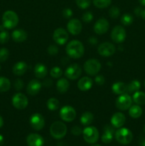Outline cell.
Returning <instances> with one entry per match:
<instances>
[{
	"mask_svg": "<svg viewBox=\"0 0 145 146\" xmlns=\"http://www.w3.org/2000/svg\"><path fill=\"white\" fill-rule=\"evenodd\" d=\"M18 17L16 12L11 10H8L5 11L2 16V25L5 29H11L18 25Z\"/></svg>",
	"mask_w": 145,
	"mask_h": 146,
	"instance_id": "obj_2",
	"label": "cell"
},
{
	"mask_svg": "<svg viewBox=\"0 0 145 146\" xmlns=\"http://www.w3.org/2000/svg\"><path fill=\"white\" fill-rule=\"evenodd\" d=\"M109 15L112 19H117L120 15V10L117 7H112L109 10Z\"/></svg>",
	"mask_w": 145,
	"mask_h": 146,
	"instance_id": "obj_36",
	"label": "cell"
},
{
	"mask_svg": "<svg viewBox=\"0 0 145 146\" xmlns=\"http://www.w3.org/2000/svg\"><path fill=\"white\" fill-rule=\"evenodd\" d=\"M142 11H143V9L140 7H137L134 9V14L136 16V17H141V14H142Z\"/></svg>",
	"mask_w": 145,
	"mask_h": 146,
	"instance_id": "obj_47",
	"label": "cell"
},
{
	"mask_svg": "<svg viewBox=\"0 0 145 146\" xmlns=\"http://www.w3.org/2000/svg\"><path fill=\"white\" fill-rule=\"evenodd\" d=\"M112 91L117 95H121L127 92V85L123 82H116L112 86Z\"/></svg>",
	"mask_w": 145,
	"mask_h": 146,
	"instance_id": "obj_26",
	"label": "cell"
},
{
	"mask_svg": "<svg viewBox=\"0 0 145 146\" xmlns=\"http://www.w3.org/2000/svg\"><path fill=\"white\" fill-rule=\"evenodd\" d=\"M92 80L89 77H82L78 81V88L81 91H89L92 86Z\"/></svg>",
	"mask_w": 145,
	"mask_h": 146,
	"instance_id": "obj_21",
	"label": "cell"
},
{
	"mask_svg": "<svg viewBox=\"0 0 145 146\" xmlns=\"http://www.w3.org/2000/svg\"><path fill=\"white\" fill-rule=\"evenodd\" d=\"M109 27V24L105 18H101L95 22L94 25V31L98 35H102L107 33Z\"/></svg>",
	"mask_w": 145,
	"mask_h": 146,
	"instance_id": "obj_15",
	"label": "cell"
},
{
	"mask_svg": "<svg viewBox=\"0 0 145 146\" xmlns=\"http://www.w3.org/2000/svg\"><path fill=\"white\" fill-rule=\"evenodd\" d=\"M12 104L14 108L18 110L24 109L28 104V100L26 96L21 93H17L13 96Z\"/></svg>",
	"mask_w": 145,
	"mask_h": 146,
	"instance_id": "obj_8",
	"label": "cell"
},
{
	"mask_svg": "<svg viewBox=\"0 0 145 146\" xmlns=\"http://www.w3.org/2000/svg\"><path fill=\"white\" fill-rule=\"evenodd\" d=\"M50 74H51V77H53V78H59L62 76L63 71L60 67L55 66L51 68V71H50Z\"/></svg>",
	"mask_w": 145,
	"mask_h": 146,
	"instance_id": "obj_35",
	"label": "cell"
},
{
	"mask_svg": "<svg viewBox=\"0 0 145 146\" xmlns=\"http://www.w3.org/2000/svg\"><path fill=\"white\" fill-rule=\"evenodd\" d=\"M47 52L49 55L51 56H55L58 53V48L57 46L52 44V45H50L47 48Z\"/></svg>",
	"mask_w": 145,
	"mask_h": 146,
	"instance_id": "obj_41",
	"label": "cell"
},
{
	"mask_svg": "<svg viewBox=\"0 0 145 146\" xmlns=\"http://www.w3.org/2000/svg\"><path fill=\"white\" fill-rule=\"evenodd\" d=\"M77 6L82 9H85L90 6V0H75Z\"/></svg>",
	"mask_w": 145,
	"mask_h": 146,
	"instance_id": "obj_38",
	"label": "cell"
},
{
	"mask_svg": "<svg viewBox=\"0 0 145 146\" xmlns=\"http://www.w3.org/2000/svg\"><path fill=\"white\" fill-rule=\"evenodd\" d=\"M70 87L69 81L66 78H60L56 84L57 90L61 94H65L68 91Z\"/></svg>",
	"mask_w": 145,
	"mask_h": 146,
	"instance_id": "obj_25",
	"label": "cell"
},
{
	"mask_svg": "<svg viewBox=\"0 0 145 146\" xmlns=\"http://www.w3.org/2000/svg\"><path fill=\"white\" fill-rule=\"evenodd\" d=\"M88 42H89L91 45L95 46V45H96V44H98V40L97 39L96 37L92 36V37H90V38H89V39H88Z\"/></svg>",
	"mask_w": 145,
	"mask_h": 146,
	"instance_id": "obj_48",
	"label": "cell"
},
{
	"mask_svg": "<svg viewBox=\"0 0 145 146\" xmlns=\"http://www.w3.org/2000/svg\"><path fill=\"white\" fill-rule=\"evenodd\" d=\"M27 68H28V66L24 61H18L16 64H14L12 71L15 75L22 76L27 71Z\"/></svg>",
	"mask_w": 145,
	"mask_h": 146,
	"instance_id": "obj_23",
	"label": "cell"
},
{
	"mask_svg": "<svg viewBox=\"0 0 145 146\" xmlns=\"http://www.w3.org/2000/svg\"><path fill=\"white\" fill-rule=\"evenodd\" d=\"M90 146H101L100 145H98V144H92V145H90Z\"/></svg>",
	"mask_w": 145,
	"mask_h": 146,
	"instance_id": "obj_55",
	"label": "cell"
},
{
	"mask_svg": "<svg viewBox=\"0 0 145 146\" xmlns=\"http://www.w3.org/2000/svg\"><path fill=\"white\" fill-rule=\"evenodd\" d=\"M53 38L57 44L63 45L68 41V34L64 29L58 28L54 31Z\"/></svg>",
	"mask_w": 145,
	"mask_h": 146,
	"instance_id": "obj_14",
	"label": "cell"
},
{
	"mask_svg": "<svg viewBox=\"0 0 145 146\" xmlns=\"http://www.w3.org/2000/svg\"><path fill=\"white\" fill-rule=\"evenodd\" d=\"M144 87H145V81H144Z\"/></svg>",
	"mask_w": 145,
	"mask_h": 146,
	"instance_id": "obj_58",
	"label": "cell"
},
{
	"mask_svg": "<svg viewBox=\"0 0 145 146\" xmlns=\"http://www.w3.org/2000/svg\"><path fill=\"white\" fill-rule=\"evenodd\" d=\"M141 17H142L144 20H145V9H143V11H142V14H141Z\"/></svg>",
	"mask_w": 145,
	"mask_h": 146,
	"instance_id": "obj_52",
	"label": "cell"
},
{
	"mask_svg": "<svg viewBox=\"0 0 145 146\" xmlns=\"http://www.w3.org/2000/svg\"><path fill=\"white\" fill-rule=\"evenodd\" d=\"M104 132L102 135V141L104 143H109L112 142L114 133H115V127L112 125H106L104 127Z\"/></svg>",
	"mask_w": 145,
	"mask_h": 146,
	"instance_id": "obj_18",
	"label": "cell"
},
{
	"mask_svg": "<svg viewBox=\"0 0 145 146\" xmlns=\"http://www.w3.org/2000/svg\"><path fill=\"white\" fill-rule=\"evenodd\" d=\"M0 70H1V65H0Z\"/></svg>",
	"mask_w": 145,
	"mask_h": 146,
	"instance_id": "obj_57",
	"label": "cell"
},
{
	"mask_svg": "<svg viewBox=\"0 0 145 146\" xmlns=\"http://www.w3.org/2000/svg\"><path fill=\"white\" fill-rule=\"evenodd\" d=\"M34 74L37 78H44L48 74L47 67L43 64H37L34 67Z\"/></svg>",
	"mask_w": 145,
	"mask_h": 146,
	"instance_id": "obj_24",
	"label": "cell"
},
{
	"mask_svg": "<svg viewBox=\"0 0 145 146\" xmlns=\"http://www.w3.org/2000/svg\"><path fill=\"white\" fill-rule=\"evenodd\" d=\"M82 24L77 19H72L68 21L67 24V29L68 32L72 35H78L82 31Z\"/></svg>",
	"mask_w": 145,
	"mask_h": 146,
	"instance_id": "obj_16",
	"label": "cell"
},
{
	"mask_svg": "<svg viewBox=\"0 0 145 146\" xmlns=\"http://www.w3.org/2000/svg\"><path fill=\"white\" fill-rule=\"evenodd\" d=\"M43 85L45 87H50L53 85V81L51 78H45L43 82Z\"/></svg>",
	"mask_w": 145,
	"mask_h": 146,
	"instance_id": "obj_46",
	"label": "cell"
},
{
	"mask_svg": "<svg viewBox=\"0 0 145 146\" xmlns=\"http://www.w3.org/2000/svg\"><path fill=\"white\" fill-rule=\"evenodd\" d=\"M144 133H145V125H144Z\"/></svg>",
	"mask_w": 145,
	"mask_h": 146,
	"instance_id": "obj_56",
	"label": "cell"
},
{
	"mask_svg": "<svg viewBox=\"0 0 145 146\" xmlns=\"http://www.w3.org/2000/svg\"><path fill=\"white\" fill-rule=\"evenodd\" d=\"M95 81L98 85L99 86H102L105 82V77L102 75H98L95 77Z\"/></svg>",
	"mask_w": 145,
	"mask_h": 146,
	"instance_id": "obj_45",
	"label": "cell"
},
{
	"mask_svg": "<svg viewBox=\"0 0 145 146\" xmlns=\"http://www.w3.org/2000/svg\"><path fill=\"white\" fill-rule=\"evenodd\" d=\"M66 53L71 58L77 59L83 56L85 48L82 43L78 40H73L68 44L66 46Z\"/></svg>",
	"mask_w": 145,
	"mask_h": 146,
	"instance_id": "obj_1",
	"label": "cell"
},
{
	"mask_svg": "<svg viewBox=\"0 0 145 146\" xmlns=\"http://www.w3.org/2000/svg\"><path fill=\"white\" fill-rule=\"evenodd\" d=\"M42 84L38 80L34 79L31 80L28 84L26 87V92L27 94H29L30 96H36L41 91Z\"/></svg>",
	"mask_w": 145,
	"mask_h": 146,
	"instance_id": "obj_17",
	"label": "cell"
},
{
	"mask_svg": "<svg viewBox=\"0 0 145 146\" xmlns=\"http://www.w3.org/2000/svg\"><path fill=\"white\" fill-rule=\"evenodd\" d=\"M134 17L130 14H125L121 17V23L125 26H129L133 23Z\"/></svg>",
	"mask_w": 145,
	"mask_h": 146,
	"instance_id": "obj_34",
	"label": "cell"
},
{
	"mask_svg": "<svg viewBox=\"0 0 145 146\" xmlns=\"http://www.w3.org/2000/svg\"><path fill=\"white\" fill-rule=\"evenodd\" d=\"M140 88V82L137 80H133L128 85H127V92L129 94H134L139 91Z\"/></svg>",
	"mask_w": 145,
	"mask_h": 146,
	"instance_id": "obj_30",
	"label": "cell"
},
{
	"mask_svg": "<svg viewBox=\"0 0 145 146\" xmlns=\"http://www.w3.org/2000/svg\"><path fill=\"white\" fill-rule=\"evenodd\" d=\"M93 4L99 9H105L109 7L112 0H92Z\"/></svg>",
	"mask_w": 145,
	"mask_h": 146,
	"instance_id": "obj_33",
	"label": "cell"
},
{
	"mask_svg": "<svg viewBox=\"0 0 145 146\" xmlns=\"http://www.w3.org/2000/svg\"><path fill=\"white\" fill-rule=\"evenodd\" d=\"M24 86V81H23L21 79H19V78L16 80L14 83V87L16 91H21V89H23Z\"/></svg>",
	"mask_w": 145,
	"mask_h": 146,
	"instance_id": "obj_42",
	"label": "cell"
},
{
	"mask_svg": "<svg viewBox=\"0 0 145 146\" xmlns=\"http://www.w3.org/2000/svg\"><path fill=\"white\" fill-rule=\"evenodd\" d=\"M126 118L125 114L121 112H117L112 115L111 118V125L115 128H119L125 124Z\"/></svg>",
	"mask_w": 145,
	"mask_h": 146,
	"instance_id": "obj_19",
	"label": "cell"
},
{
	"mask_svg": "<svg viewBox=\"0 0 145 146\" xmlns=\"http://www.w3.org/2000/svg\"><path fill=\"white\" fill-rule=\"evenodd\" d=\"M9 40V34L8 31L5 30L0 31V44H6L8 42Z\"/></svg>",
	"mask_w": 145,
	"mask_h": 146,
	"instance_id": "obj_39",
	"label": "cell"
},
{
	"mask_svg": "<svg viewBox=\"0 0 145 146\" xmlns=\"http://www.w3.org/2000/svg\"><path fill=\"white\" fill-rule=\"evenodd\" d=\"M139 1L142 6H144L145 7V0H139Z\"/></svg>",
	"mask_w": 145,
	"mask_h": 146,
	"instance_id": "obj_54",
	"label": "cell"
},
{
	"mask_svg": "<svg viewBox=\"0 0 145 146\" xmlns=\"http://www.w3.org/2000/svg\"><path fill=\"white\" fill-rule=\"evenodd\" d=\"M132 104V99L130 96L127 94H121L117 97L116 100L115 105L116 107L120 111H126L129 109Z\"/></svg>",
	"mask_w": 145,
	"mask_h": 146,
	"instance_id": "obj_7",
	"label": "cell"
},
{
	"mask_svg": "<svg viewBox=\"0 0 145 146\" xmlns=\"http://www.w3.org/2000/svg\"><path fill=\"white\" fill-rule=\"evenodd\" d=\"M3 125H4V120H3L2 117L0 115V128L3 126Z\"/></svg>",
	"mask_w": 145,
	"mask_h": 146,
	"instance_id": "obj_51",
	"label": "cell"
},
{
	"mask_svg": "<svg viewBox=\"0 0 145 146\" xmlns=\"http://www.w3.org/2000/svg\"><path fill=\"white\" fill-rule=\"evenodd\" d=\"M72 11L70 8H65L63 10V16L65 19H70L72 16Z\"/></svg>",
	"mask_w": 145,
	"mask_h": 146,
	"instance_id": "obj_43",
	"label": "cell"
},
{
	"mask_svg": "<svg viewBox=\"0 0 145 146\" xmlns=\"http://www.w3.org/2000/svg\"><path fill=\"white\" fill-rule=\"evenodd\" d=\"M111 38L115 43H122L126 38V31L122 26H115L111 31Z\"/></svg>",
	"mask_w": 145,
	"mask_h": 146,
	"instance_id": "obj_9",
	"label": "cell"
},
{
	"mask_svg": "<svg viewBox=\"0 0 145 146\" xmlns=\"http://www.w3.org/2000/svg\"><path fill=\"white\" fill-rule=\"evenodd\" d=\"M139 145L140 146H145V136L141 135L139 138Z\"/></svg>",
	"mask_w": 145,
	"mask_h": 146,
	"instance_id": "obj_49",
	"label": "cell"
},
{
	"mask_svg": "<svg viewBox=\"0 0 145 146\" xmlns=\"http://www.w3.org/2000/svg\"><path fill=\"white\" fill-rule=\"evenodd\" d=\"M50 133L55 139H61L67 133V126L61 121L53 123L50 128Z\"/></svg>",
	"mask_w": 145,
	"mask_h": 146,
	"instance_id": "obj_3",
	"label": "cell"
},
{
	"mask_svg": "<svg viewBox=\"0 0 145 146\" xmlns=\"http://www.w3.org/2000/svg\"><path fill=\"white\" fill-rule=\"evenodd\" d=\"M71 133L73 134L74 135H80L81 133H82V129L78 125H75L71 129Z\"/></svg>",
	"mask_w": 145,
	"mask_h": 146,
	"instance_id": "obj_44",
	"label": "cell"
},
{
	"mask_svg": "<svg viewBox=\"0 0 145 146\" xmlns=\"http://www.w3.org/2000/svg\"><path fill=\"white\" fill-rule=\"evenodd\" d=\"M82 74V68L78 64H71L66 68L65 76L71 80H76Z\"/></svg>",
	"mask_w": 145,
	"mask_h": 146,
	"instance_id": "obj_12",
	"label": "cell"
},
{
	"mask_svg": "<svg viewBox=\"0 0 145 146\" xmlns=\"http://www.w3.org/2000/svg\"><path fill=\"white\" fill-rule=\"evenodd\" d=\"M61 119L66 122H71L76 117V111L71 106H65L60 111Z\"/></svg>",
	"mask_w": 145,
	"mask_h": 146,
	"instance_id": "obj_10",
	"label": "cell"
},
{
	"mask_svg": "<svg viewBox=\"0 0 145 146\" xmlns=\"http://www.w3.org/2000/svg\"><path fill=\"white\" fill-rule=\"evenodd\" d=\"M132 100L136 105H145V94L142 91H136L134 93Z\"/></svg>",
	"mask_w": 145,
	"mask_h": 146,
	"instance_id": "obj_28",
	"label": "cell"
},
{
	"mask_svg": "<svg viewBox=\"0 0 145 146\" xmlns=\"http://www.w3.org/2000/svg\"><path fill=\"white\" fill-rule=\"evenodd\" d=\"M58 146H66L64 142H60L58 143Z\"/></svg>",
	"mask_w": 145,
	"mask_h": 146,
	"instance_id": "obj_53",
	"label": "cell"
},
{
	"mask_svg": "<svg viewBox=\"0 0 145 146\" xmlns=\"http://www.w3.org/2000/svg\"><path fill=\"white\" fill-rule=\"evenodd\" d=\"M4 137H3L2 135H1L0 134V146H1L3 145V143H4Z\"/></svg>",
	"mask_w": 145,
	"mask_h": 146,
	"instance_id": "obj_50",
	"label": "cell"
},
{
	"mask_svg": "<svg viewBox=\"0 0 145 146\" xmlns=\"http://www.w3.org/2000/svg\"><path fill=\"white\" fill-rule=\"evenodd\" d=\"M11 37H12V39L14 41L17 43H20L26 40L27 37H28V34H27V32L25 30L18 29H16L13 31L12 34H11Z\"/></svg>",
	"mask_w": 145,
	"mask_h": 146,
	"instance_id": "obj_22",
	"label": "cell"
},
{
	"mask_svg": "<svg viewBox=\"0 0 145 146\" xmlns=\"http://www.w3.org/2000/svg\"><path fill=\"white\" fill-rule=\"evenodd\" d=\"M93 19V15L90 11H86L82 14V20L85 23H90Z\"/></svg>",
	"mask_w": 145,
	"mask_h": 146,
	"instance_id": "obj_40",
	"label": "cell"
},
{
	"mask_svg": "<svg viewBox=\"0 0 145 146\" xmlns=\"http://www.w3.org/2000/svg\"><path fill=\"white\" fill-rule=\"evenodd\" d=\"M129 115L132 118H139L142 115V109L139 105L131 106L129 108Z\"/></svg>",
	"mask_w": 145,
	"mask_h": 146,
	"instance_id": "obj_29",
	"label": "cell"
},
{
	"mask_svg": "<svg viewBox=\"0 0 145 146\" xmlns=\"http://www.w3.org/2000/svg\"><path fill=\"white\" fill-rule=\"evenodd\" d=\"M94 115L90 111H86L82 114L80 117V123L83 125H89L93 122Z\"/></svg>",
	"mask_w": 145,
	"mask_h": 146,
	"instance_id": "obj_27",
	"label": "cell"
},
{
	"mask_svg": "<svg viewBox=\"0 0 145 146\" xmlns=\"http://www.w3.org/2000/svg\"><path fill=\"white\" fill-rule=\"evenodd\" d=\"M26 143L28 146H43L44 140L41 135L37 133H31L27 136Z\"/></svg>",
	"mask_w": 145,
	"mask_h": 146,
	"instance_id": "obj_20",
	"label": "cell"
},
{
	"mask_svg": "<svg viewBox=\"0 0 145 146\" xmlns=\"http://www.w3.org/2000/svg\"><path fill=\"white\" fill-rule=\"evenodd\" d=\"M11 88V82L9 78L0 76V92H7Z\"/></svg>",
	"mask_w": 145,
	"mask_h": 146,
	"instance_id": "obj_31",
	"label": "cell"
},
{
	"mask_svg": "<svg viewBox=\"0 0 145 146\" xmlns=\"http://www.w3.org/2000/svg\"><path fill=\"white\" fill-rule=\"evenodd\" d=\"M115 139L118 143L122 145H127L132 142L133 135L130 130L126 128H119L115 131Z\"/></svg>",
	"mask_w": 145,
	"mask_h": 146,
	"instance_id": "obj_4",
	"label": "cell"
},
{
	"mask_svg": "<svg viewBox=\"0 0 145 146\" xmlns=\"http://www.w3.org/2000/svg\"><path fill=\"white\" fill-rule=\"evenodd\" d=\"M83 138L87 143L94 144L99 139V131L95 127L88 126L82 131Z\"/></svg>",
	"mask_w": 145,
	"mask_h": 146,
	"instance_id": "obj_6",
	"label": "cell"
},
{
	"mask_svg": "<svg viewBox=\"0 0 145 146\" xmlns=\"http://www.w3.org/2000/svg\"><path fill=\"white\" fill-rule=\"evenodd\" d=\"M100 62L95 58H90L85 61L84 64V70L88 75L95 76L101 69Z\"/></svg>",
	"mask_w": 145,
	"mask_h": 146,
	"instance_id": "obj_5",
	"label": "cell"
},
{
	"mask_svg": "<svg viewBox=\"0 0 145 146\" xmlns=\"http://www.w3.org/2000/svg\"><path fill=\"white\" fill-rule=\"evenodd\" d=\"M116 51L115 45L110 42H104L100 44L98 51L100 56L103 57H109L113 55Z\"/></svg>",
	"mask_w": 145,
	"mask_h": 146,
	"instance_id": "obj_11",
	"label": "cell"
},
{
	"mask_svg": "<svg viewBox=\"0 0 145 146\" xmlns=\"http://www.w3.org/2000/svg\"><path fill=\"white\" fill-rule=\"evenodd\" d=\"M59 101L55 98H51L47 101V108L50 111H55L59 108Z\"/></svg>",
	"mask_w": 145,
	"mask_h": 146,
	"instance_id": "obj_32",
	"label": "cell"
},
{
	"mask_svg": "<svg viewBox=\"0 0 145 146\" xmlns=\"http://www.w3.org/2000/svg\"><path fill=\"white\" fill-rule=\"evenodd\" d=\"M9 56V51L7 48H0V62H4Z\"/></svg>",
	"mask_w": 145,
	"mask_h": 146,
	"instance_id": "obj_37",
	"label": "cell"
},
{
	"mask_svg": "<svg viewBox=\"0 0 145 146\" xmlns=\"http://www.w3.org/2000/svg\"><path fill=\"white\" fill-rule=\"evenodd\" d=\"M30 125L35 131H41L45 125V120L41 114L36 113L30 118Z\"/></svg>",
	"mask_w": 145,
	"mask_h": 146,
	"instance_id": "obj_13",
	"label": "cell"
}]
</instances>
